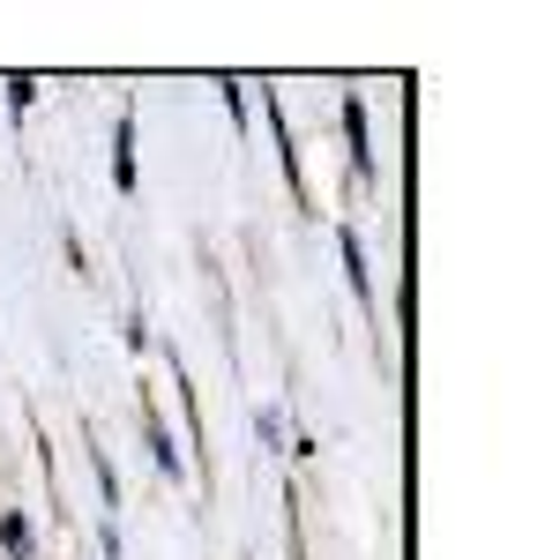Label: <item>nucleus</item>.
Wrapping results in <instances>:
<instances>
[{"label":"nucleus","instance_id":"obj_1","mask_svg":"<svg viewBox=\"0 0 560 560\" xmlns=\"http://www.w3.org/2000/svg\"><path fill=\"white\" fill-rule=\"evenodd\" d=\"M0 546H8V553H15V560L31 553V538H23V516H8V523H0Z\"/></svg>","mask_w":560,"mask_h":560},{"label":"nucleus","instance_id":"obj_2","mask_svg":"<svg viewBox=\"0 0 560 560\" xmlns=\"http://www.w3.org/2000/svg\"><path fill=\"white\" fill-rule=\"evenodd\" d=\"M120 187H135V128L120 120Z\"/></svg>","mask_w":560,"mask_h":560}]
</instances>
